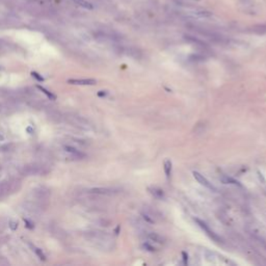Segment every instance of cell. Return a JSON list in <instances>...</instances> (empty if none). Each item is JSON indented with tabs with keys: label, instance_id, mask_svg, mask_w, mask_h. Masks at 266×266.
Here are the masks:
<instances>
[{
	"label": "cell",
	"instance_id": "obj_9",
	"mask_svg": "<svg viewBox=\"0 0 266 266\" xmlns=\"http://www.w3.org/2000/svg\"><path fill=\"white\" fill-rule=\"evenodd\" d=\"M66 150H67V152H69V153H71L72 155L76 156V157H78V158L83 157L82 153H80V152L77 151L76 149H74V148H72V147H66Z\"/></svg>",
	"mask_w": 266,
	"mask_h": 266
},
{
	"label": "cell",
	"instance_id": "obj_2",
	"mask_svg": "<svg viewBox=\"0 0 266 266\" xmlns=\"http://www.w3.org/2000/svg\"><path fill=\"white\" fill-rule=\"evenodd\" d=\"M192 175H194V179H196V181H198L202 186H204V187L208 188L209 190H212V191H214V192L217 191L216 187H215V186L213 185L212 183H210V182H209L208 180H207L202 174H200L199 172H192Z\"/></svg>",
	"mask_w": 266,
	"mask_h": 266
},
{
	"label": "cell",
	"instance_id": "obj_10",
	"mask_svg": "<svg viewBox=\"0 0 266 266\" xmlns=\"http://www.w3.org/2000/svg\"><path fill=\"white\" fill-rule=\"evenodd\" d=\"M149 238L153 241H156V242H159V243L163 242V241H162L163 238H162L161 236H159L158 234H156V233H151V234L149 235Z\"/></svg>",
	"mask_w": 266,
	"mask_h": 266
},
{
	"label": "cell",
	"instance_id": "obj_16",
	"mask_svg": "<svg viewBox=\"0 0 266 266\" xmlns=\"http://www.w3.org/2000/svg\"><path fill=\"white\" fill-rule=\"evenodd\" d=\"M99 96H105V95H106V93H99Z\"/></svg>",
	"mask_w": 266,
	"mask_h": 266
},
{
	"label": "cell",
	"instance_id": "obj_4",
	"mask_svg": "<svg viewBox=\"0 0 266 266\" xmlns=\"http://www.w3.org/2000/svg\"><path fill=\"white\" fill-rule=\"evenodd\" d=\"M219 179H220V181L225 184H233V185H236V186H241V184L239 183L238 181H236V180H235L234 178H232V177L227 176V175H224V174L220 175Z\"/></svg>",
	"mask_w": 266,
	"mask_h": 266
},
{
	"label": "cell",
	"instance_id": "obj_7",
	"mask_svg": "<svg viewBox=\"0 0 266 266\" xmlns=\"http://www.w3.org/2000/svg\"><path fill=\"white\" fill-rule=\"evenodd\" d=\"M149 190L156 199H162L164 196L163 190L160 189V188H158V187H152V188H150Z\"/></svg>",
	"mask_w": 266,
	"mask_h": 266
},
{
	"label": "cell",
	"instance_id": "obj_8",
	"mask_svg": "<svg viewBox=\"0 0 266 266\" xmlns=\"http://www.w3.org/2000/svg\"><path fill=\"white\" fill-rule=\"evenodd\" d=\"M76 4L80 5V7H84V9H93V4L91 2H88V1H86V0H73Z\"/></svg>",
	"mask_w": 266,
	"mask_h": 266
},
{
	"label": "cell",
	"instance_id": "obj_11",
	"mask_svg": "<svg viewBox=\"0 0 266 266\" xmlns=\"http://www.w3.org/2000/svg\"><path fill=\"white\" fill-rule=\"evenodd\" d=\"M7 191H9V186H7V183L2 182V183L0 184V198L4 196L7 194Z\"/></svg>",
	"mask_w": 266,
	"mask_h": 266
},
{
	"label": "cell",
	"instance_id": "obj_12",
	"mask_svg": "<svg viewBox=\"0 0 266 266\" xmlns=\"http://www.w3.org/2000/svg\"><path fill=\"white\" fill-rule=\"evenodd\" d=\"M38 88H40V90L42 91V92L44 93V94H46V95H47V96L49 97V98H51V99H55V96H54V95H52L51 93H49L47 90H45V88H44V87H41V86H38Z\"/></svg>",
	"mask_w": 266,
	"mask_h": 266
},
{
	"label": "cell",
	"instance_id": "obj_1",
	"mask_svg": "<svg viewBox=\"0 0 266 266\" xmlns=\"http://www.w3.org/2000/svg\"><path fill=\"white\" fill-rule=\"evenodd\" d=\"M194 221H196V224H198V226H199V227H201V228H202L203 230H204L205 232H206V234L208 235V236L210 237V238H212L213 240L216 241V242H221L220 237L217 236V235L215 234V233L213 232V231L211 230L210 228H209V226L206 224V223H205L204 220H202V219H200V218H194Z\"/></svg>",
	"mask_w": 266,
	"mask_h": 266
},
{
	"label": "cell",
	"instance_id": "obj_14",
	"mask_svg": "<svg viewBox=\"0 0 266 266\" xmlns=\"http://www.w3.org/2000/svg\"><path fill=\"white\" fill-rule=\"evenodd\" d=\"M36 254H38V255L40 256V258H41V259L45 260V257H44V255H43V254L40 252V249H36Z\"/></svg>",
	"mask_w": 266,
	"mask_h": 266
},
{
	"label": "cell",
	"instance_id": "obj_17",
	"mask_svg": "<svg viewBox=\"0 0 266 266\" xmlns=\"http://www.w3.org/2000/svg\"><path fill=\"white\" fill-rule=\"evenodd\" d=\"M0 141H3V136L1 134H0Z\"/></svg>",
	"mask_w": 266,
	"mask_h": 266
},
{
	"label": "cell",
	"instance_id": "obj_3",
	"mask_svg": "<svg viewBox=\"0 0 266 266\" xmlns=\"http://www.w3.org/2000/svg\"><path fill=\"white\" fill-rule=\"evenodd\" d=\"M71 84H78V85H95L97 80L95 79H70L68 81Z\"/></svg>",
	"mask_w": 266,
	"mask_h": 266
},
{
	"label": "cell",
	"instance_id": "obj_5",
	"mask_svg": "<svg viewBox=\"0 0 266 266\" xmlns=\"http://www.w3.org/2000/svg\"><path fill=\"white\" fill-rule=\"evenodd\" d=\"M172 165H173L172 161H170V159H166L165 161H164L163 170H164V173H165V176L167 179L170 177V175H172V167H173Z\"/></svg>",
	"mask_w": 266,
	"mask_h": 266
},
{
	"label": "cell",
	"instance_id": "obj_13",
	"mask_svg": "<svg viewBox=\"0 0 266 266\" xmlns=\"http://www.w3.org/2000/svg\"><path fill=\"white\" fill-rule=\"evenodd\" d=\"M9 228L12 229V230L13 231H15L16 229L18 228V223H16V221H11V223H9Z\"/></svg>",
	"mask_w": 266,
	"mask_h": 266
},
{
	"label": "cell",
	"instance_id": "obj_15",
	"mask_svg": "<svg viewBox=\"0 0 266 266\" xmlns=\"http://www.w3.org/2000/svg\"><path fill=\"white\" fill-rule=\"evenodd\" d=\"M32 75H33L34 77H36V78H38V80H43V78H42V77H38V74H36V73H32Z\"/></svg>",
	"mask_w": 266,
	"mask_h": 266
},
{
	"label": "cell",
	"instance_id": "obj_6",
	"mask_svg": "<svg viewBox=\"0 0 266 266\" xmlns=\"http://www.w3.org/2000/svg\"><path fill=\"white\" fill-rule=\"evenodd\" d=\"M94 194H113L115 190L109 189V188H93L91 190Z\"/></svg>",
	"mask_w": 266,
	"mask_h": 266
}]
</instances>
